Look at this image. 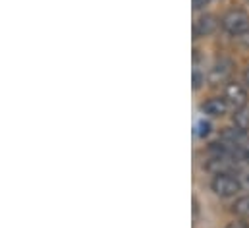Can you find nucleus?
<instances>
[{
	"instance_id": "obj_7",
	"label": "nucleus",
	"mask_w": 249,
	"mask_h": 228,
	"mask_svg": "<svg viewBox=\"0 0 249 228\" xmlns=\"http://www.w3.org/2000/svg\"><path fill=\"white\" fill-rule=\"evenodd\" d=\"M234 126L236 130H240L242 133L249 130V109H238L236 114H234Z\"/></svg>"
},
{
	"instance_id": "obj_4",
	"label": "nucleus",
	"mask_w": 249,
	"mask_h": 228,
	"mask_svg": "<svg viewBox=\"0 0 249 228\" xmlns=\"http://www.w3.org/2000/svg\"><path fill=\"white\" fill-rule=\"evenodd\" d=\"M216 27H218V19L211 14H205L201 18H197V21L193 23V35L195 37H205V35L214 33Z\"/></svg>"
},
{
	"instance_id": "obj_14",
	"label": "nucleus",
	"mask_w": 249,
	"mask_h": 228,
	"mask_svg": "<svg viewBox=\"0 0 249 228\" xmlns=\"http://www.w3.org/2000/svg\"><path fill=\"white\" fill-rule=\"evenodd\" d=\"M226 228H246L244 225H240V223H232V225H228Z\"/></svg>"
},
{
	"instance_id": "obj_1",
	"label": "nucleus",
	"mask_w": 249,
	"mask_h": 228,
	"mask_svg": "<svg viewBox=\"0 0 249 228\" xmlns=\"http://www.w3.org/2000/svg\"><path fill=\"white\" fill-rule=\"evenodd\" d=\"M222 27L230 35H246L249 31V16L242 10H230L222 18Z\"/></svg>"
},
{
	"instance_id": "obj_13",
	"label": "nucleus",
	"mask_w": 249,
	"mask_h": 228,
	"mask_svg": "<svg viewBox=\"0 0 249 228\" xmlns=\"http://www.w3.org/2000/svg\"><path fill=\"white\" fill-rule=\"evenodd\" d=\"M244 79H246V83L249 85V66L246 68V72H244Z\"/></svg>"
},
{
	"instance_id": "obj_12",
	"label": "nucleus",
	"mask_w": 249,
	"mask_h": 228,
	"mask_svg": "<svg viewBox=\"0 0 249 228\" xmlns=\"http://www.w3.org/2000/svg\"><path fill=\"white\" fill-rule=\"evenodd\" d=\"M209 4V0H193V6L199 10V8H205Z\"/></svg>"
},
{
	"instance_id": "obj_10",
	"label": "nucleus",
	"mask_w": 249,
	"mask_h": 228,
	"mask_svg": "<svg viewBox=\"0 0 249 228\" xmlns=\"http://www.w3.org/2000/svg\"><path fill=\"white\" fill-rule=\"evenodd\" d=\"M203 79H205V77H201V74L195 70V72H193V87L197 89V87L201 85V81H203Z\"/></svg>"
},
{
	"instance_id": "obj_16",
	"label": "nucleus",
	"mask_w": 249,
	"mask_h": 228,
	"mask_svg": "<svg viewBox=\"0 0 249 228\" xmlns=\"http://www.w3.org/2000/svg\"><path fill=\"white\" fill-rule=\"evenodd\" d=\"M248 2H249V0H248Z\"/></svg>"
},
{
	"instance_id": "obj_6",
	"label": "nucleus",
	"mask_w": 249,
	"mask_h": 228,
	"mask_svg": "<svg viewBox=\"0 0 249 228\" xmlns=\"http://www.w3.org/2000/svg\"><path fill=\"white\" fill-rule=\"evenodd\" d=\"M228 74H230V62H220V64H216V66L211 70L209 81H211V83H220V81H224V79L228 77Z\"/></svg>"
},
{
	"instance_id": "obj_9",
	"label": "nucleus",
	"mask_w": 249,
	"mask_h": 228,
	"mask_svg": "<svg viewBox=\"0 0 249 228\" xmlns=\"http://www.w3.org/2000/svg\"><path fill=\"white\" fill-rule=\"evenodd\" d=\"M211 122L209 120H205V118H199L197 120V124H195V135H199V137H207L209 133H211Z\"/></svg>"
},
{
	"instance_id": "obj_8",
	"label": "nucleus",
	"mask_w": 249,
	"mask_h": 228,
	"mask_svg": "<svg viewBox=\"0 0 249 228\" xmlns=\"http://www.w3.org/2000/svg\"><path fill=\"white\" fill-rule=\"evenodd\" d=\"M234 213L242 219H249V195L246 197H240L236 203H234Z\"/></svg>"
},
{
	"instance_id": "obj_2",
	"label": "nucleus",
	"mask_w": 249,
	"mask_h": 228,
	"mask_svg": "<svg viewBox=\"0 0 249 228\" xmlns=\"http://www.w3.org/2000/svg\"><path fill=\"white\" fill-rule=\"evenodd\" d=\"M213 190L216 195L220 197H232L236 195L240 190H242V182L238 178H234L232 174L228 172H222V174H216L214 180H213Z\"/></svg>"
},
{
	"instance_id": "obj_3",
	"label": "nucleus",
	"mask_w": 249,
	"mask_h": 228,
	"mask_svg": "<svg viewBox=\"0 0 249 228\" xmlns=\"http://www.w3.org/2000/svg\"><path fill=\"white\" fill-rule=\"evenodd\" d=\"M224 99L228 105H232L238 111V109H244L248 105V91L240 83H228L224 89Z\"/></svg>"
},
{
	"instance_id": "obj_15",
	"label": "nucleus",
	"mask_w": 249,
	"mask_h": 228,
	"mask_svg": "<svg viewBox=\"0 0 249 228\" xmlns=\"http://www.w3.org/2000/svg\"><path fill=\"white\" fill-rule=\"evenodd\" d=\"M248 157H249V153H248Z\"/></svg>"
},
{
	"instance_id": "obj_5",
	"label": "nucleus",
	"mask_w": 249,
	"mask_h": 228,
	"mask_svg": "<svg viewBox=\"0 0 249 228\" xmlns=\"http://www.w3.org/2000/svg\"><path fill=\"white\" fill-rule=\"evenodd\" d=\"M226 111H228V103H226V99H220V97L209 99L203 105V113L209 116H222V114H226Z\"/></svg>"
},
{
	"instance_id": "obj_11",
	"label": "nucleus",
	"mask_w": 249,
	"mask_h": 228,
	"mask_svg": "<svg viewBox=\"0 0 249 228\" xmlns=\"http://www.w3.org/2000/svg\"><path fill=\"white\" fill-rule=\"evenodd\" d=\"M240 182H242V186H244V188H248L249 190V171L242 174V180H240Z\"/></svg>"
}]
</instances>
